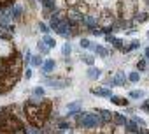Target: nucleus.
I'll return each instance as SVG.
<instances>
[{"label":"nucleus","mask_w":149,"mask_h":134,"mask_svg":"<svg viewBox=\"0 0 149 134\" xmlns=\"http://www.w3.org/2000/svg\"><path fill=\"white\" fill-rule=\"evenodd\" d=\"M0 134H28L23 122L14 113V106L0 108Z\"/></svg>","instance_id":"1"},{"label":"nucleus","mask_w":149,"mask_h":134,"mask_svg":"<svg viewBox=\"0 0 149 134\" xmlns=\"http://www.w3.org/2000/svg\"><path fill=\"white\" fill-rule=\"evenodd\" d=\"M23 111L28 118V122L33 125V127H42L49 116V111H51V101L44 99L40 102H33V101H26L23 104Z\"/></svg>","instance_id":"2"},{"label":"nucleus","mask_w":149,"mask_h":134,"mask_svg":"<svg viewBox=\"0 0 149 134\" xmlns=\"http://www.w3.org/2000/svg\"><path fill=\"white\" fill-rule=\"evenodd\" d=\"M77 120H79V125L84 127V129H91V127H98L102 123L100 116H97L95 113H77L76 115Z\"/></svg>","instance_id":"3"},{"label":"nucleus","mask_w":149,"mask_h":134,"mask_svg":"<svg viewBox=\"0 0 149 134\" xmlns=\"http://www.w3.org/2000/svg\"><path fill=\"white\" fill-rule=\"evenodd\" d=\"M46 83L53 88H65L70 85V80H46Z\"/></svg>","instance_id":"4"},{"label":"nucleus","mask_w":149,"mask_h":134,"mask_svg":"<svg viewBox=\"0 0 149 134\" xmlns=\"http://www.w3.org/2000/svg\"><path fill=\"white\" fill-rule=\"evenodd\" d=\"M81 18H83V14L77 13V9H70V13H68V21H70L72 25H76Z\"/></svg>","instance_id":"5"},{"label":"nucleus","mask_w":149,"mask_h":134,"mask_svg":"<svg viewBox=\"0 0 149 134\" xmlns=\"http://www.w3.org/2000/svg\"><path fill=\"white\" fill-rule=\"evenodd\" d=\"M91 94H95V95H100V97H112V92H111V88H91Z\"/></svg>","instance_id":"6"},{"label":"nucleus","mask_w":149,"mask_h":134,"mask_svg":"<svg viewBox=\"0 0 149 134\" xmlns=\"http://www.w3.org/2000/svg\"><path fill=\"white\" fill-rule=\"evenodd\" d=\"M21 14H23L21 4H14V7H13V18H14L16 21H19V20H21Z\"/></svg>","instance_id":"7"},{"label":"nucleus","mask_w":149,"mask_h":134,"mask_svg":"<svg viewBox=\"0 0 149 134\" xmlns=\"http://www.w3.org/2000/svg\"><path fill=\"white\" fill-rule=\"evenodd\" d=\"M126 130H130V132H133V134H137L139 132V127H137V123L133 122V120H126Z\"/></svg>","instance_id":"8"},{"label":"nucleus","mask_w":149,"mask_h":134,"mask_svg":"<svg viewBox=\"0 0 149 134\" xmlns=\"http://www.w3.org/2000/svg\"><path fill=\"white\" fill-rule=\"evenodd\" d=\"M100 76V69H97V67H90L88 69V78L90 80H97Z\"/></svg>","instance_id":"9"},{"label":"nucleus","mask_w":149,"mask_h":134,"mask_svg":"<svg viewBox=\"0 0 149 134\" xmlns=\"http://www.w3.org/2000/svg\"><path fill=\"white\" fill-rule=\"evenodd\" d=\"M42 69H44V73L53 71V69H54V60H46V62L42 63Z\"/></svg>","instance_id":"10"},{"label":"nucleus","mask_w":149,"mask_h":134,"mask_svg":"<svg viewBox=\"0 0 149 134\" xmlns=\"http://www.w3.org/2000/svg\"><path fill=\"white\" fill-rule=\"evenodd\" d=\"M30 63H32L33 67H40L44 62H42V56H40V55H33V56H32V60H30Z\"/></svg>","instance_id":"11"},{"label":"nucleus","mask_w":149,"mask_h":134,"mask_svg":"<svg viewBox=\"0 0 149 134\" xmlns=\"http://www.w3.org/2000/svg\"><path fill=\"white\" fill-rule=\"evenodd\" d=\"M111 101H112L114 104H118V106H126V104H128V101H126V99H123V97H116V95H112V97H111Z\"/></svg>","instance_id":"12"},{"label":"nucleus","mask_w":149,"mask_h":134,"mask_svg":"<svg viewBox=\"0 0 149 134\" xmlns=\"http://www.w3.org/2000/svg\"><path fill=\"white\" fill-rule=\"evenodd\" d=\"M42 6H44V9L46 11H54V0H42Z\"/></svg>","instance_id":"13"},{"label":"nucleus","mask_w":149,"mask_h":134,"mask_svg":"<svg viewBox=\"0 0 149 134\" xmlns=\"http://www.w3.org/2000/svg\"><path fill=\"white\" fill-rule=\"evenodd\" d=\"M44 42H46L47 48H54V46H56V41H54L53 37H49V35H44Z\"/></svg>","instance_id":"14"},{"label":"nucleus","mask_w":149,"mask_h":134,"mask_svg":"<svg viewBox=\"0 0 149 134\" xmlns=\"http://www.w3.org/2000/svg\"><path fill=\"white\" fill-rule=\"evenodd\" d=\"M37 46H39V51H40V55H46V53L49 51V48L46 46V42H44V41H40V42H39Z\"/></svg>","instance_id":"15"},{"label":"nucleus","mask_w":149,"mask_h":134,"mask_svg":"<svg viewBox=\"0 0 149 134\" xmlns=\"http://www.w3.org/2000/svg\"><path fill=\"white\" fill-rule=\"evenodd\" d=\"M61 53H63V56H68L70 53H72V46L67 42V44H63V48H61Z\"/></svg>","instance_id":"16"},{"label":"nucleus","mask_w":149,"mask_h":134,"mask_svg":"<svg viewBox=\"0 0 149 134\" xmlns=\"http://www.w3.org/2000/svg\"><path fill=\"white\" fill-rule=\"evenodd\" d=\"M95 53L100 55V56H105V55H107V49H105L104 46H98V44H97V46H95Z\"/></svg>","instance_id":"17"},{"label":"nucleus","mask_w":149,"mask_h":134,"mask_svg":"<svg viewBox=\"0 0 149 134\" xmlns=\"http://www.w3.org/2000/svg\"><path fill=\"white\" fill-rule=\"evenodd\" d=\"M114 85H123L125 83V76H123V73H119V74H116V78H114V81H112Z\"/></svg>","instance_id":"18"},{"label":"nucleus","mask_w":149,"mask_h":134,"mask_svg":"<svg viewBox=\"0 0 149 134\" xmlns=\"http://www.w3.org/2000/svg\"><path fill=\"white\" fill-rule=\"evenodd\" d=\"M130 97H132V99H140V97H144V92H140V90H132V92H130Z\"/></svg>","instance_id":"19"},{"label":"nucleus","mask_w":149,"mask_h":134,"mask_svg":"<svg viewBox=\"0 0 149 134\" xmlns=\"http://www.w3.org/2000/svg\"><path fill=\"white\" fill-rule=\"evenodd\" d=\"M139 46H140V42H139V41H133V42H132L130 46H126V48H123V51H130V49H137Z\"/></svg>","instance_id":"20"},{"label":"nucleus","mask_w":149,"mask_h":134,"mask_svg":"<svg viewBox=\"0 0 149 134\" xmlns=\"http://www.w3.org/2000/svg\"><path fill=\"white\" fill-rule=\"evenodd\" d=\"M114 116H116V123L118 125H126V118L123 115H114Z\"/></svg>","instance_id":"21"},{"label":"nucleus","mask_w":149,"mask_h":134,"mask_svg":"<svg viewBox=\"0 0 149 134\" xmlns=\"http://www.w3.org/2000/svg\"><path fill=\"white\" fill-rule=\"evenodd\" d=\"M67 108H68V111L72 113V111H77V109L81 108V104H79V102H70V104H68Z\"/></svg>","instance_id":"22"},{"label":"nucleus","mask_w":149,"mask_h":134,"mask_svg":"<svg viewBox=\"0 0 149 134\" xmlns=\"http://www.w3.org/2000/svg\"><path fill=\"white\" fill-rule=\"evenodd\" d=\"M16 0H0V7H9V6H14Z\"/></svg>","instance_id":"23"},{"label":"nucleus","mask_w":149,"mask_h":134,"mask_svg":"<svg viewBox=\"0 0 149 134\" xmlns=\"http://www.w3.org/2000/svg\"><path fill=\"white\" fill-rule=\"evenodd\" d=\"M84 21H86V25H90V27H95V25H97V18H91V16L84 18Z\"/></svg>","instance_id":"24"},{"label":"nucleus","mask_w":149,"mask_h":134,"mask_svg":"<svg viewBox=\"0 0 149 134\" xmlns=\"http://www.w3.org/2000/svg\"><path fill=\"white\" fill-rule=\"evenodd\" d=\"M81 46H83V48H86V49H90V48H91L93 44H91V42H90L88 39H81Z\"/></svg>","instance_id":"25"},{"label":"nucleus","mask_w":149,"mask_h":134,"mask_svg":"<svg viewBox=\"0 0 149 134\" xmlns=\"http://www.w3.org/2000/svg\"><path fill=\"white\" fill-rule=\"evenodd\" d=\"M128 80H130V81H139V80H140V74H139V73H132V74L128 76Z\"/></svg>","instance_id":"26"},{"label":"nucleus","mask_w":149,"mask_h":134,"mask_svg":"<svg viewBox=\"0 0 149 134\" xmlns=\"http://www.w3.org/2000/svg\"><path fill=\"white\" fill-rule=\"evenodd\" d=\"M33 95H44V88L35 87V88H33Z\"/></svg>","instance_id":"27"},{"label":"nucleus","mask_w":149,"mask_h":134,"mask_svg":"<svg viewBox=\"0 0 149 134\" xmlns=\"http://www.w3.org/2000/svg\"><path fill=\"white\" fill-rule=\"evenodd\" d=\"M84 62H86L88 65H93V62H95V60H93V56H91V55H86V56H84Z\"/></svg>","instance_id":"28"},{"label":"nucleus","mask_w":149,"mask_h":134,"mask_svg":"<svg viewBox=\"0 0 149 134\" xmlns=\"http://www.w3.org/2000/svg\"><path fill=\"white\" fill-rule=\"evenodd\" d=\"M39 28H40V32H44V34H47V32H49V28H47L44 23H39Z\"/></svg>","instance_id":"29"},{"label":"nucleus","mask_w":149,"mask_h":134,"mask_svg":"<svg viewBox=\"0 0 149 134\" xmlns=\"http://www.w3.org/2000/svg\"><path fill=\"white\" fill-rule=\"evenodd\" d=\"M137 20L139 21H146L147 20V14H137Z\"/></svg>","instance_id":"30"},{"label":"nucleus","mask_w":149,"mask_h":134,"mask_svg":"<svg viewBox=\"0 0 149 134\" xmlns=\"http://www.w3.org/2000/svg\"><path fill=\"white\" fill-rule=\"evenodd\" d=\"M112 44H114V46H116V48H118V49H121V46H123V44H121V41H119V39H114V42H112Z\"/></svg>","instance_id":"31"},{"label":"nucleus","mask_w":149,"mask_h":134,"mask_svg":"<svg viewBox=\"0 0 149 134\" xmlns=\"http://www.w3.org/2000/svg\"><path fill=\"white\" fill-rule=\"evenodd\" d=\"M32 78V69H26L25 71V80H30Z\"/></svg>","instance_id":"32"},{"label":"nucleus","mask_w":149,"mask_h":134,"mask_svg":"<svg viewBox=\"0 0 149 134\" xmlns=\"http://www.w3.org/2000/svg\"><path fill=\"white\" fill-rule=\"evenodd\" d=\"M139 69H140V71H144V69H146V62H144V60H140V62H139Z\"/></svg>","instance_id":"33"},{"label":"nucleus","mask_w":149,"mask_h":134,"mask_svg":"<svg viewBox=\"0 0 149 134\" xmlns=\"http://www.w3.org/2000/svg\"><path fill=\"white\" fill-rule=\"evenodd\" d=\"M116 134H125V132H123V129H116Z\"/></svg>","instance_id":"34"},{"label":"nucleus","mask_w":149,"mask_h":134,"mask_svg":"<svg viewBox=\"0 0 149 134\" xmlns=\"http://www.w3.org/2000/svg\"><path fill=\"white\" fill-rule=\"evenodd\" d=\"M146 56H147V58H149V48H147V49H146Z\"/></svg>","instance_id":"35"},{"label":"nucleus","mask_w":149,"mask_h":134,"mask_svg":"<svg viewBox=\"0 0 149 134\" xmlns=\"http://www.w3.org/2000/svg\"><path fill=\"white\" fill-rule=\"evenodd\" d=\"M147 37H149V32H147Z\"/></svg>","instance_id":"36"}]
</instances>
